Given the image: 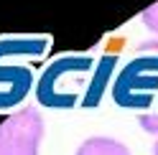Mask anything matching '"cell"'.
Here are the masks:
<instances>
[{"mask_svg":"<svg viewBox=\"0 0 158 155\" xmlns=\"http://www.w3.org/2000/svg\"><path fill=\"white\" fill-rule=\"evenodd\" d=\"M44 117L36 107H23L0 122V155H38Z\"/></svg>","mask_w":158,"mask_h":155,"instance_id":"cell-1","label":"cell"},{"mask_svg":"<svg viewBox=\"0 0 158 155\" xmlns=\"http://www.w3.org/2000/svg\"><path fill=\"white\" fill-rule=\"evenodd\" d=\"M74 155H130V150L123 140L107 137V135H94V137H87L79 145Z\"/></svg>","mask_w":158,"mask_h":155,"instance_id":"cell-2","label":"cell"},{"mask_svg":"<svg viewBox=\"0 0 158 155\" xmlns=\"http://www.w3.org/2000/svg\"><path fill=\"white\" fill-rule=\"evenodd\" d=\"M140 21L145 23V28H148L151 33H156V36H158V0H156L153 5H148L145 10L140 13Z\"/></svg>","mask_w":158,"mask_h":155,"instance_id":"cell-3","label":"cell"},{"mask_svg":"<svg viewBox=\"0 0 158 155\" xmlns=\"http://www.w3.org/2000/svg\"><path fill=\"white\" fill-rule=\"evenodd\" d=\"M138 122H140L143 132L156 135V140H158V112H143L140 117H138Z\"/></svg>","mask_w":158,"mask_h":155,"instance_id":"cell-4","label":"cell"},{"mask_svg":"<svg viewBox=\"0 0 158 155\" xmlns=\"http://www.w3.org/2000/svg\"><path fill=\"white\" fill-rule=\"evenodd\" d=\"M153 155H158V140H156V145H153Z\"/></svg>","mask_w":158,"mask_h":155,"instance_id":"cell-5","label":"cell"}]
</instances>
